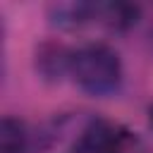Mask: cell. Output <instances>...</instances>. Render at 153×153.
Returning <instances> with one entry per match:
<instances>
[{"mask_svg":"<svg viewBox=\"0 0 153 153\" xmlns=\"http://www.w3.org/2000/svg\"><path fill=\"white\" fill-rule=\"evenodd\" d=\"M69 74L91 96H108L122 81L120 55L105 43H88L69 55Z\"/></svg>","mask_w":153,"mask_h":153,"instance_id":"cell-1","label":"cell"},{"mask_svg":"<svg viewBox=\"0 0 153 153\" xmlns=\"http://www.w3.org/2000/svg\"><path fill=\"white\" fill-rule=\"evenodd\" d=\"M29 134L24 124L14 117H2L0 122V153H26Z\"/></svg>","mask_w":153,"mask_h":153,"instance_id":"cell-2","label":"cell"},{"mask_svg":"<svg viewBox=\"0 0 153 153\" xmlns=\"http://www.w3.org/2000/svg\"><path fill=\"white\" fill-rule=\"evenodd\" d=\"M100 12H103V19H108V24L115 29L131 26L139 17V10L131 5H103Z\"/></svg>","mask_w":153,"mask_h":153,"instance_id":"cell-3","label":"cell"},{"mask_svg":"<svg viewBox=\"0 0 153 153\" xmlns=\"http://www.w3.org/2000/svg\"><path fill=\"white\" fill-rule=\"evenodd\" d=\"M72 153H96V151H91L88 146H84V143H79V141H76V143L72 146Z\"/></svg>","mask_w":153,"mask_h":153,"instance_id":"cell-4","label":"cell"},{"mask_svg":"<svg viewBox=\"0 0 153 153\" xmlns=\"http://www.w3.org/2000/svg\"><path fill=\"white\" fill-rule=\"evenodd\" d=\"M148 122H151V129H153V108H151V112H148Z\"/></svg>","mask_w":153,"mask_h":153,"instance_id":"cell-5","label":"cell"}]
</instances>
